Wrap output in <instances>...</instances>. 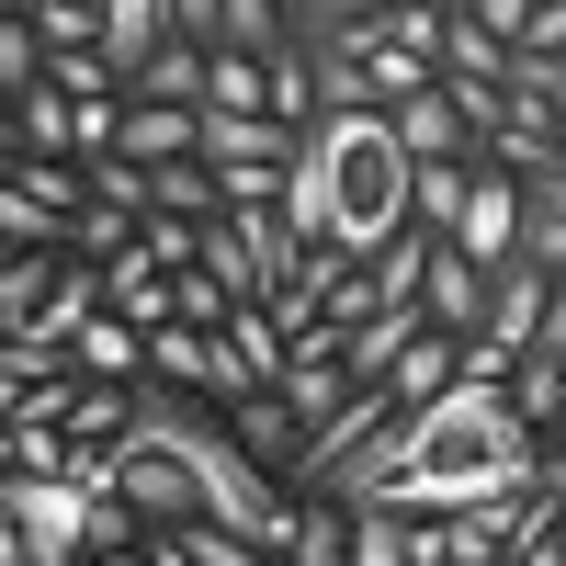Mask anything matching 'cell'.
<instances>
[{
  "mask_svg": "<svg viewBox=\"0 0 566 566\" xmlns=\"http://www.w3.org/2000/svg\"><path fill=\"white\" fill-rule=\"evenodd\" d=\"M317 170H328V239L352 261H374L408 227V193H419L397 114H317Z\"/></svg>",
  "mask_w": 566,
  "mask_h": 566,
  "instance_id": "obj_1",
  "label": "cell"
},
{
  "mask_svg": "<svg viewBox=\"0 0 566 566\" xmlns=\"http://www.w3.org/2000/svg\"><path fill=\"white\" fill-rule=\"evenodd\" d=\"M0 555H12V566L103 555V488H80V476H12V488H0Z\"/></svg>",
  "mask_w": 566,
  "mask_h": 566,
  "instance_id": "obj_2",
  "label": "cell"
},
{
  "mask_svg": "<svg viewBox=\"0 0 566 566\" xmlns=\"http://www.w3.org/2000/svg\"><path fill=\"white\" fill-rule=\"evenodd\" d=\"M148 374H170V386H193V397H250L261 374L239 363V340H227V328H205V317H159L148 328Z\"/></svg>",
  "mask_w": 566,
  "mask_h": 566,
  "instance_id": "obj_3",
  "label": "cell"
},
{
  "mask_svg": "<svg viewBox=\"0 0 566 566\" xmlns=\"http://www.w3.org/2000/svg\"><path fill=\"white\" fill-rule=\"evenodd\" d=\"M488 283H499V261H476L464 239H442V227H431V283H419L431 328H464V340H476V328H488Z\"/></svg>",
  "mask_w": 566,
  "mask_h": 566,
  "instance_id": "obj_4",
  "label": "cell"
},
{
  "mask_svg": "<svg viewBox=\"0 0 566 566\" xmlns=\"http://www.w3.org/2000/svg\"><path fill=\"white\" fill-rule=\"evenodd\" d=\"M453 239L476 250V261H522V170H499V159H476V193H464V216H453Z\"/></svg>",
  "mask_w": 566,
  "mask_h": 566,
  "instance_id": "obj_5",
  "label": "cell"
},
{
  "mask_svg": "<svg viewBox=\"0 0 566 566\" xmlns=\"http://www.w3.org/2000/svg\"><path fill=\"white\" fill-rule=\"evenodd\" d=\"M0 136H12V159H80V103L57 80H34V91L0 103Z\"/></svg>",
  "mask_w": 566,
  "mask_h": 566,
  "instance_id": "obj_6",
  "label": "cell"
},
{
  "mask_svg": "<svg viewBox=\"0 0 566 566\" xmlns=\"http://www.w3.org/2000/svg\"><path fill=\"white\" fill-rule=\"evenodd\" d=\"M125 91H148V103H205V91H216V45L205 34H159L148 69H136Z\"/></svg>",
  "mask_w": 566,
  "mask_h": 566,
  "instance_id": "obj_7",
  "label": "cell"
},
{
  "mask_svg": "<svg viewBox=\"0 0 566 566\" xmlns=\"http://www.w3.org/2000/svg\"><path fill=\"white\" fill-rule=\"evenodd\" d=\"M397 136H408V159H464V148H476V125H464V103H453V80H431V91H408V103H397Z\"/></svg>",
  "mask_w": 566,
  "mask_h": 566,
  "instance_id": "obj_8",
  "label": "cell"
},
{
  "mask_svg": "<svg viewBox=\"0 0 566 566\" xmlns=\"http://www.w3.org/2000/svg\"><path fill=\"white\" fill-rule=\"evenodd\" d=\"M522 261H544V272H566V159L522 181Z\"/></svg>",
  "mask_w": 566,
  "mask_h": 566,
  "instance_id": "obj_9",
  "label": "cell"
},
{
  "mask_svg": "<svg viewBox=\"0 0 566 566\" xmlns=\"http://www.w3.org/2000/svg\"><path fill=\"white\" fill-rule=\"evenodd\" d=\"M69 363H80V374H125V386H136V374H148V328H136L125 306H103V317L69 340Z\"/></svg>",
  "mask_w": 566,
  "mask_h": 566,
  "instance_id": "obj_10",
  "label": "cell"
},
{
  "mask_svg": "<svg viewBox=\"0 0 566 566\" xmlns=\"http://www.w3.org/2000/svg\"><path fill=\"white\" fill-rule=\"evenodd\" d=\"M453 374H464V328H419V340L397 352V374H386V386H397V408H419V397H442Z\"/></svg>",
  "mask_w": 566,
  "mask_h": 566,
  "instance_id": "obj_11",
  "label": "cell"
},
{
  "mask_svg": "<svg viewBox=\"0 0 566 566\" xmlns=\"http://www.w3.org/2000/svg\"><path fill=\"white\" fill-rule=\"evenodd\" d=\"M464 193H476V148H464V159H419V193H408V216H419V227H442V239H453Z\"/></svg>",
  "mask_w": 566,
  "mask_h": 566,
  "instance_id": "obj_12",
  "label": "cell"
},
{
  "mask_svg": "<svg viewBox=\"0 0 566 566\" xmlns=\"http://www.w3.org/2000/svg\"><path fill=\"white\" fill-rule=\"evenodd\" d=\"M57 261L69 250H12V261H0V328H34V306L57 295Z\"/></svg>",
  "mask_w": 566,
  "mask_h": 566,
  "instance_id": "obj_13",
  "label": "cell"
},
{
  "mask_svg": "<svg viewBox=\"0 0 566 566\" xmlns=\"http://www.w3.org/2000/svg\"><path fill=\"white\" fill-rule=\"evenodd\" d=\"M159 205H170V216H216V205H227V170H216L205 148H181V159H159Z\"/></svg>",
  "mask_w": 566,
  "mask_h": 566,
  "instance_id": "obj_14",
  "label": "cell"
},
{
  "mask_svg": "<svg viewBox=\"0 0 566 566\" xmlns=\"http://www.w3.org/2000/svg\"><path fill=\"white\" fill-rule=\"evenodd\" d=\"M386 0H295V34H306V57H328V45H352Z\"/></svg>",
  "mask_w": 566,
  "mask_h": 566,
  "instance_id": "obj_15",
  "label": "cell"
},
{
  "mask_svg": "<svg viewBox=\"0 0 566 566\" xmlns=\"http://www.w3.org/2000/svg\"><path fill=\"white\" fill-rule=\"evenodd\" d=\"M283 227H295V239H328V170H317V136H306V159L283 170Z\"/></svg>",
  "mask_w": 566,
  "mask_h": 566,
  "instance_id": "obj_16",
  "label": "cell"
},
{
  "mask_svg": "<svg viewBox=\"0 0 566 566\" xmlns=\"http://www.w3.org/2000/svg\"><path fill=\"white\" fill-rule=\"evenodd\" d=\"M45 80H57L69 103H103V91H125V69L103 57V45H57V57H45Z\"/></svg>",
  "mask_w": 566,
  "mask_h": 566,
  "instance_id": "obj_17",
  "label": "cell"
},
{
  "mask_svg": "<svg viewBox=\"0 0 566 566\" xmlns=\"http://www.w3.org/2000/svg\"><path fill=\"white\" fill-rule=\"evenodd\" d=\"M45 80V34H34V12H0V103L12 91H34Z\"/></svg>",
  "mask_w": 566,
  "mask_h": 566,
  "instance_id": "obj_18",
  "label": "cell"
},
{
  "mask_svg": "<svg viewBox=\"0 0 566 566\" xmlns=\"http://www.w3.org/2000/svg\"><path fill=\"white\" fill-rule=\"evenodd\" d=\"M12 181H23V193H45L57 216H80V205H91V159H12Z\"/></svg>",
  "mask_w": 566,
  "mask_h": 566,
  "instance_id": "obj_19",
  "label": "cell"
},
{
  "mask_svg": "<svg viewBox=\"0 0 566 566\" xmlns=\"http://www.w3.org/2000/svg\"><path fill=\"white\" fill-rule=\"evenodd\" d=\"M386 34L419 45V57H442V34H453V0H386Z\"/></svg>",
  "mask_w": 566,
  "mask_h": 566,
  "instance_id": "obj_20",
  "label": "cell"
},
{
  "mask_svg": "<svg viewBox=\"0 0 566 566\" xmlns=\"http://www.w3.org/2000/svg\"><path fill=\"white\" fill-rule=\"evenodd\" d=\"M170 34H205V45H216V34H227V0H170Z\"/></svg>",
  "mask_w": 566,
  "mask_h": 566,
  "instance_id": "obj_21",
  "label": "cell"
},
{
  "mask_svg": "<svg viewBox=\"0 0 566 566\" xmlns=\"http://www.w3.org/2000/svg\"><path fill=\"white\" fill-rule=\"evenodd\" d=\"M453 12H476V0H453Z\"/></svg>",
  "mask_w": 566,
  "mask_h": 566,
  "instance_id": "obj_22",
  "label": "cell"
},
{
  "mask_svg": "<svg viewBox=\"0 0 566 566\" xmlns=\"http://www.w3.org/2000/svg\"><path fill=\"white\" fill-rule=\"evenodd\" d=\"M555 136H566V125H555Z\"/></svg>",
  "mask_w": 566,
  "mask_h": 566,
  "instance_id": "obj_23",
  "label": "cell"
}]
</instances>
